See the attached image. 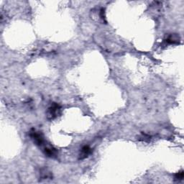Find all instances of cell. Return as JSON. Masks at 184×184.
<instances>
[{
  "label": "cell",
  "instance_id": "6da1fadb",
  "mask_svg": "<svg viewBox=\"0 0 184 184\" xmlns=\"http://www.w3.org/2000/svg\"><path fill=\"white\" fill-rule=\"evenodd\" d=\"M60 114H61L60 106L56 103H53L48 108V111H47V119L49 120H53L58 116H60Z\"/></svg>",
  "mask_w": 184,
  "mask_h": 184
},
{
  "label": "cell",
  "instance_id": "7a4b0ae2",
  "mask_svg": "<svg viewBox=\"0 0 184 184\" xmlns=\"http://www.w3.org/2000/svg\"><path fill=\"white\" fill-rule=\"evenodd\" d=\"M30 136L36 145L42 146L44 143V138H43V134L40 132H37L33 129L30 132Z\"/></svg>",
  "mask_w": 184,
  "mask_h": 184
},
{
  "label": "cell",
  "instance_id": "3957f363",
  "mask_svg": "<svg viewBox=\"0 0 184 184\" xmlns=\"http://www.w3.org/2000/svg\"><path fill=\"white\" fill-rule=\"evenodd\" d=\"M92 150L89 146L88 145L83 146L82 148H81L80 155H79V159L83 160V159L86 158V157L92 153Z\"/></svg>",
  "mask_w": 184,
  "mask_h": 184
},
{
  "label": "cell",
  "instance_id": "277c9868",
  "mask_svg": "<svg viewBox=\"0 0 184 184\" xmlns=\"http://www.w3.org/2000/svg\"><path fill=\"white\" fill-rule=\"evenodd\" d=\"M40 178L43 180L52 178V173H51L50 170L47 169V168H42L40 170Z\"/></svg>",
  "mask_w": 184,
  "mask_h": 184
},
{
  "label": "cell",
  "instance_id": "5b68a950",
  "mask_svg": "<svg viewBox=\"0 0 184 184\" xmlns=\"http://www.w3.org/2000/svg\"><path fill=\"white\" fill-rule=\"evenodd\" d=\"M180 40L179 37L177 35H174V34H171V35H168L167 38L165 40L168 44H176L178 43Z\"/></svg>",
  "mask_w": 184,
  "mask_h": 184
},
{
  "label": "cell",
  "instance_id": "8992f818",
  "mask_svg": "<svg viewBox=\"0 0 184 184\" xmlns=\"http://www.w3.org/2000/svg\"><path fill=\"white\" fill-rule=\"evenodd\" d=\"M44 153L45 155L50 157H55L58 155V151L54 147H45L44 149Z\"/></svg>",
  "mask_w": 184,
  "mask_h": 184
},
{
  "label": "cell",
  "instance_id": "52a82bcc",
  "mask_svg": "<svg viewBox=\"0 0 184 184\" xmlns=\"http://www.w3.org/2000/svg\"><path fill=\"white\" fill-rule=\"evenodd\" d=\"M184 176L183 174V170H181V171L177 173L175 175V180L176 181H181V180H183Z\"/></svg>",
  "mask_w": 184,
  "mask_h": 184
},
{
  "label": "cell",
  "instance_id": "ba28073f",
  "mask_svg": "<svg viewBox=\"0 0 184 184\" xmlns=\"http://www.w3.org/2000/svg\"><path fill=\"white\" fill-rule=\"evenodd\" d=\"M104 12V9H102V10H101V13H102V14H103ZM101 17H102V19H104V17L103 16V15H101Z\"/></svg>",
  "mask_w": 184,
  "mask_h": 184
}]
</instances>
